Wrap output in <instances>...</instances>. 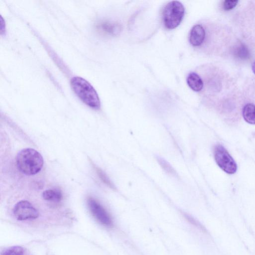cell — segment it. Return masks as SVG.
<instances>
[{
    "label": "cell",
    "instance_id": "6da1fadb",
    "mask_svg": "<svg viewBox=\"0 0 255 255\" xmlns=\"http://www.w3.org/2000/svg\"><path fill=\"white\" fill-rule=\"evenodd\" d=\"M16 163L18 170L26 175L38 173L43 165L41 154L31 148H25L18 152L16 156Z\"/></svg>",
    "mask_w": 255,
    "mask_h": 255
},
{
    "label": "cell",
    "instance_id": "7a4b0ae2",
    "mask_svg": "<svg viewBox=\"0 0 255 255\" xmlns=\"http://www.w3.org/2000/svg\"><path fill=\"white\" fill-rule=\"evenodd\" d=\"M70 85L74 93L87 106L95 110L100 108L98 94L86 80L80 77H74L71 79Z\"/></svg>",
    "mask_w": 255,
    "mask_h": 255
},
{
    "label": "cell",
    "instance_id": "3957f363",
    "mask_svg": "<svg viewBox=\"0 0 255 255\" xmlns=\"http://www.w3.org/2000/svg\"><path fill=\"white\" fill-rule=\"evenodd\" d=\"M185 13V8L181 2L173 0L168 2L162 11V20L168 29L177 27L182 21Z\"/></svg>",
    "mask_w": 255,
    "mask_h": 255
},
{
    "label": "cell",
    "instance_id": "277c9868",
    "mask_svg": "<svg viewBox=\"0 0 255 255\" xmlns=\"http://www.w3.org/2000/svg\"><path fill=\"white\" fill-rule=\"evenodd\" d=\"M214 157L218 165L226 173L232 174L237 171V165L235 161L222 145L216 146Z\"/></svg>",
    "mask_w": 255,
    "mask_h": 255
},
{
    "label": "cell",
    "instance_id": "5b68a950",
    "mask_svg": "<svg viewBox=\"0 0 255 255\" xmlns=\"http://www.w3.org/2000/svg\"><path fill=\"white\" fill-rule=\"evenodd\" d=\"M13 212L17 220L20 221L34 219L39 216L38 210L26 200L17 202L13 208Z\"/></svg>",
    "mask_w": 255,
    "mask_h": 255
},
{
    "label": "cell",
    "instance_id": "8992f818",
    "mask_svg": "<svg viewBox=\"0 0 255 255\" xmlns=\"http://www.w3.org/2000/svg\"><path fill=\"white\" fill-rule=\"evenodd\" d=\"M88 204L92 214L100 223L108 227L112 226L113 222L110 215L98 201L89 198Z\"/></svg>",
    "mask_w": 255,
    "mask_h": 255
},
{
    "label": "cell",
    "instance_id": "52a82bcc",
    "mask_svg": "<svg viewBox=\"0 0 255 255\" xmlns=\"http://www.w3.org/2000/svg\"><path fill=\"white\" fill-rule=\"evenodd\" d=\"M95 27L98 33L105 36H116L121 31V26L119 23L110 21H99Z\"/></svg>",
    "mask_w": 255,
    "mask_h": 255
},
{
    "label": "cell",
    "instance_id": "ba28073f",
    "mask_svg": "<svg viewBox=\"0 0 255 255\" xmlns=\"http://www.w3.org/2000/svg\"><path fill=\"white\" fill-rule=\"evenodd\" d=\"M205 37V31L200 24L195 25L191 29L189 35V42L193 46L201 45Z\"/></svg>",
    "mask_w": 255,
    "mask_h": 255
},
{
    "label": "cell",
    "instance_id": "9c48e42d",
    "mask_svg": "<svg viewBox=\"0 0 255 255\" xmlns=\"http://www.w3.org/2000/svg\"><path fill=\"white\" fill-rule=\"evenodd\" d=\"M189 87L195 92L200 91L203 87V82L200 76L195 72H191L187 77Z\"/></svg>",
    "mask_w": 255,
    "mask_h": 255
},
{
    "label": "cell",
    "instance_id": "30bf717a",
    "mask_svg": "<svg viewBox=\"0 0 255 255\" xmlns=\"http://www.w3.org/2000/svg\"><path fill=\"white\" fill-rule=\"evenodd\" d=\"M243 116L247 123L255 125V105L250 103L246 105L243 109Z\"/></svg>",
    "mask_w": 255,
    "mask_h": 255
},
{
    "label": "cell",
    "instance_id": "8fae6325",
    "mask_svg": "<svg viewBox=\"0 0 255 255\" xmlns=\"http://www.w3.org/2000/svg\"><path fill=\"white\" fill-rule=\"evenodd\" d=\"M42 197L46 201L59 202L62 200L63 196L60 190L54 189L45 190L42 193Z\"/></svg>",
    "mask_w": 255,
    "mask_h": 255
},
{
    "label": "cell",
    "instance_id": "7c38bea8",
    "mask_svg": "<svg viewBox=\"0 0 255 255\" xmlns=\"http://www.w3.org/2000/svg\"><path fill=\"white\" fill-rule=\"evenodd\" d=\"M95 170L99 178L103 183L113 189H116L115 185L112 182L109 177L102 169L96 167Z\"/></svg>",
    "mask_w": 255,
    "mask_h": 255
},
{
    "label": "cell",
    "instance_id": "4fadbf2b",
    "mask_svg": "<svg viewBox=\"0 0 255 255\" xmlns=\"http://www.w3.org/2000/svg\"><path fill=\"white\" fill-rule=\"evenodd\" d=\"M23 249L20 246L11 247L4 251H3L1 255H23Z\"/></svg>",
    "mask_w": 255,
    "mask_h": 255
},
{
    "label": "cell",
    "instance_id": "5bb4252c",
    "mask_svg": "<svg viewBox=\"0 0 255 255\" xmlns=\"http://www.w3.org/2000/svg\"><path fill=\"white\" fill-rule=\"evenodd\" d=\"M157 160L158 162L161 166V167L163 168V170H165L167 173L174 175L175 174V171L171 165L164 159L160 157H157Z\"/></svg>",
    "mask_w": 255,
    "mask_h": 255
},
{
    "label": "cell",
    "instance_id": "9a60e30c",
    "mask_svg": "<svg viewBox=\"0 0 255 255\" xmlns=\"http://www.w3.org/2000/svg\"><path fill=\"white\" fill-rule=\"evenodd\" d=\"M235 53L236 55L241 59L248 58L250 56L247 47L244 44H241L238 46L235 51Z\"/></svg>",
    "mask_w": 255,
    "mask_h": 255
},
{
    "label": "cell",
    "instance_id": "2e32d148",
    "mask_svg": "<svg viewBox=\"0 0 255 255\" xmlns=\"http://www.w3.org/2000/svg\"><path fill=\"white\" fill-rule=\"evenodd\" d=\"M239 1L237 0H226L223 2V8L225 10H230L237 5Z\"/></svg>",
    "mask_w": 255,
    "mask_h": 255
},
{
    "label": "cell",
    "instance_id": "e0dca14e",
    "mask_svg": "<svg viewBox=\"0 0 255 255\" xmlns=\"http://www.w3.org/2000/svg\"><path fill=\"white\" fill-rule=\"evenodd\" d=\"M5 26L4 21L3 20V18L1 16H0V31L1 34L5 32Z\"/></svg>",
    "mask_w": 255,
    "mask_h": 255
},
{
    "label": "cell",
    "instance_id": "ac0fdd59",
    "mask_svg": "<svg viewBox=\"0 0 255 255\" xmlns=\"http://www.w3.org/2000/svg\"><path fill=\"white\" fill-rule=\"evenodd\" d=\"M252 68L253 72L255 74V61L253 62L252 65Z\"/></svg>",
    "mask_w": 255,
    "mask_h": 255
}]
</instances>
